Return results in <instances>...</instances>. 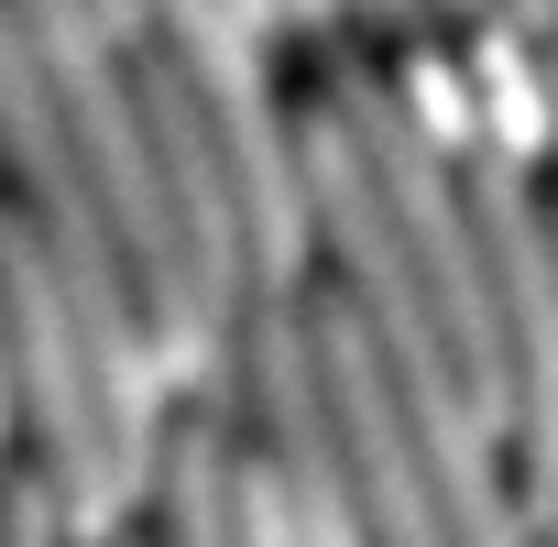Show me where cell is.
Listing matches in <instances>:
<instances>
[{
  "label": "cell",
  "mask_w": 558,
  "mask_h": 547,
  "mask_svg": "<svg viewBox=\"0 0 558 547\" xmlns=\"http://www.w3.org/2000/svg\"><path fill=\"white\" fill-rule=\"evenodd\" d=\"M0 351H12V438L56 471V493L77 514V547H121L154 514V471L165 460L132 438L121 384H110L77 296L45 263V230L23 208L0 219Z\"/></svg>",
  "instance_id": "cell-1"
},
{
  "label": "cell",
  "mask_w": 558,
  "mask_h": 547,
  "mask_svg": "<svg viewBox=\"0 0 558 547\" xmlns=\"http://www.w3.org/2000/svg\"><path fill=\"white\" fill-rule=\"evenodd\" d=\"M307 77L340 99L351 143L373 154V175H384V197H395V230H405L427 296H438V318H449V351H460L471 394L493 405V427L514 438V362H504V296H493V241H482V208H471V165H460V154L438 143V121L395 88V66H384L373 34H318V66H307Z\"/></svg>",
  "instance_id": "cell-2"
},
{
  "label": "cell",
  "mask_w": 558,
  "mask_h": 547,
  "mask_svg": "<svg viewBox=\"0 0 558 547\" xmlns=\"http://www.w3.org/2000/svg\"><path fill=\"white\" fill-rule=\"evenodd\" d=\"M208 110L241 208H252V252H263V296H307V252H318V208H307V154H296V99L263 66V23L241 0H154L143 34Z\"/></svg>",
  "instance_id": "cell-3"
},
{
  "label": "cell",
  "mask_w": 558,
  "mask_h": 547,
  "mask_svg": "<svg viewBox=\"0 0 558 547\" xmlns=\"http://www.w3.org/2000/svg\"><path fill=\"white\" fill-rule=\"evenodd\" d=\"M471 208L493 241V296H504V362H514V482L536 525H558V186H536L525 154L471 143Z\"/></svg>",
  "instance_id": "cell-4"
},
{
  "label": "cell",
  "mask_w": 558,
  "mask_h": 547,
  "mask_svg": "<svg viewBox=\"0 0 558 547\" xmlns=\"http://www.w3.org/2000/svg\"><path fill=\"white\" fill-rule=\"evenodd\" d=\"M241 427L274 460V482H286L296 547H373L362 482H351V438H340V405H329V373H318L307 296H263L241 318Z\"/></svg>",
  "instance_id": "cell-5"
},
{
  "label": "cell",
  "mask_w": 558,
  "mask_h": 547,
  "mask_svg": "<svg viewBox=\"0 0 558 547\" xmlns=\"http://www.w3.org/2000/svg\"><path fill=\"white\" fill-rule=\"evenodd\" d=\"M351 23H362L373 45H416V34H449V23H438V0H351Z\"/></svg>",
  "instance_id": "cell-6"
},
{
  "label": "cell",
  "mask_w": 558,
  "mask_h": 547,
  "mask_svg": "<svg viewBox=\"0 0 558 547\" xmlns=\"http://www.w3.org/2000/svg\"><path fill=\"white\" fill-rule=\"evenodd\" d=\"M99 12H110V23H121V34H132V45H143V34H154V0H99Z\"/></svg>",
  "instance_id": "cell-7"
},
{
  "label": "cell",
  "mask_w": 558,
  "mask_h": 547,
  "mask_svg": "<svg viewBox=\"0 0 558 547\" xmlns=\"http://www.w3.org/2000/svg\"><path fill=\"white\" fill-rule=\"evenodd\" d=\"M514 23H525V34L547 45V34H558V0H514Z\"/></svg>",
  "instance_id": "cell-8"
},
{
  "label": "cell",
  "mask_w": 558,
  "mask_h": 547,
  "mask_svg": "<svg viewBox=\"0 0 558 547\" xmlns=\"http://www.w3.org/2000/svg\"><path fill=\"white\" fill-rule=\"evenodd\" d=\"M241 12H252V23H263V34H286V0H241Z\"/></svg>",
  "instance_id": "cell-9"
},
{
  "label": "cell",
  "mask_w": 558,
  "mask_h": 547,
  "mask_svg": "<svg viewBox=\"0 0 558 547\" xmlns=\"http://www.w3.org/2000/svg\"><path fill=\"white\" fill-rule=\"evenodd\" d=\"M121 547H154V514H143V525H132V536H121Z\"/></svg>",
  "instance_id": "cell-10"
},
{
  "label": "cell",
  "mask_w": 558,
  "mask_h": 547,
  "mask_svg": "<svg viewBox=\"0 0 558 547\" xmlns=\"http://www.w3.org/2000/svg\"><path fill=\"white\" fill-rule=\"evenodd\" d=\"M547 547H558V525H547Z\"/></svg>",
  "instance_id": "cell-11"
}]
</instances>
